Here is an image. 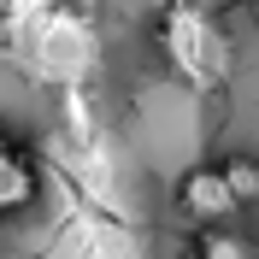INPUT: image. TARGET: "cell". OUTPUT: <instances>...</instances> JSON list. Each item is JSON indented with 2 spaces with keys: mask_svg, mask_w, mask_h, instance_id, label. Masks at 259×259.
<instances>
[{
  "mask_svg": "<svg viewBox=\"0 0 259 259\" xmlns=\"http://www.w3.org/2000/svg\"><path fill=\"white\" fill-rule=\"evenodd\" d=\"M159 59L171 65V77L200 89V95H218L236 77V48H230L224 24L200 6V0H171L159 12Z\"/></svg>",
  "mask_w": 259,
  "mask_h": 259,
  "instance_id": "obj_1",
  "label": "cell"
},
{
  "mask_svg": "<svg viewBox=\"0 0 259 259\" xmlns=\"http://www.w3.org/2000/svg\"><path fill=\"white\" fill-rule=\"evenodd\" d=\"M12 35L24 41V53H30V65H35V77L59 82V89L82 82L89 71H95V59H100L95 30H89L71 6H53L48 18H35V24H24V30H12Z\"/></svg>",
  "mask_w": 259,
  "mask_h": 259,
  "instance_id": "obj_2",
  "label": "cell"
},
{
  "mask_svg": "<svg viewBox=\"0 0 259 259\" xmlns=\"http://www.w3.org/2000/svg\"><path fill=\"white\" fill-rule=\"evenodd\" d=\"M177 206L189 212L194 224H224V218L242 212V194L230 189L224 165H194L189 177L177 183Z\"/></svg>",
  "mask_w": 259,
  "mask_h": 259,
  "instance_id": "obj_3",
  "label": "cell"
},
{
  "mask_svg": "<svg viewBox=\"0 0 259 259\" xmlns=\"http://www.w3.org/2000/svg\"><path fill=\"white\" fill-rule=\"evenodd\" d=\"M41 200V171L30 165V153H18L12 142H0V218H18Z\"/></svg>",
  "mask_w": 259,
  "mask_h": 259,
  "instance_id": "obj_4",
  "label": "cell"
},
{
  "mask_svg": "<svg viewBox=\"0 0 259 259\" xmlns=\"http://www.w3.org/2000/svg\"><path fill=\"white\" fill-rule=\"evenodd\" d=\"M194 247H200L206 259H253V253H259L253 236H242V230H218V224H200Z\"/></svg>",
  "mask_w": 259,
  "mask_h": 259,
  "instance_id": "obj_5",
  "label": "cell"
},
{
  "mask_svg": "<svg viewBox=\"0 0 259 259\" xmlns=\"http://www.w3.org/2000/svg\"><path fill=\"white\" fill-rule=\"evenodd\" d=\"M218 165H224L230 189L242 194V206H247V200H259V159H253V153H230V159H218Z\"/></svg>",
  "mask_w": 259,
  "mask_h": 259,
  "instance_id": "obj_6",
  "label": "cell"
},
{
  "mask_svg": "<svg viewBox=\"0 0 259 259\" xmlns=\"http://www.w3.org/2000/svg\"><path fill=\"white\" fill-rule=\"evenodd\" d=\"M53 6H65V0H12V6H6V24L24 30V24H35V18H48Z\"/></svg>",
  "mask_w": 259,
  "mask_h": 259,
  "instance_id": "obj_7",
  "label": "cell"
},
{
  "mask_svg": "<svg viewBox=\"0 0 259 259\" xmlns=\"http://www.w3.org/2000/svg\"><path fill=\"white\" fill-rule=\"evenodd\" d=\"M6 6H12V0H0V18H6Z\"/></svg>",
  "mask_w": 259,
  "mask_h": 259,
  "instance_id": "obj_8",
  "label": "cell"
},
{
  "mask_svg": "<svg viewBox=\"0 0 259 259\" xmlns=\"http://www.w3.org/2000/svg\"><path fill=\"white\" fill-rule=\"evenodd\" d=\"M0 142H12V136H6V124H0Z\"/></svg>",
  "mask_w": 259,
  "mask_h": 259,
  "instance_id": "obj_9",
  "label": "cell"
},
{
  "mask_svg": "<svg viewBox=\"0 0 259 259\" xmlns=\"http://www.w3.org/2000/svg\"><path fill=\"white\" fill-rule=\"evenodd\" d=\"M253 18H259V0H253Z\"/></svg>",
  "mask_w": 259,
  "mask_h": 259,
  "instance_id": "obj_10",
  "label": "cell"
}]
</instances>
